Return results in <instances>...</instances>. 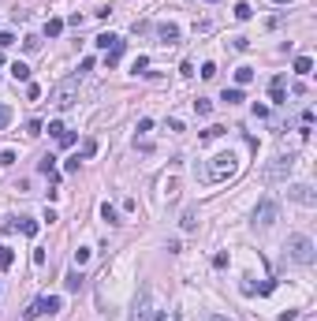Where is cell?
Segmentation results:
<instances>
[{"mask_svg": "<svg viewBox=\"0 0 317 321\" xmlns=\"http://www.w3.org/2000/svg\"><path fill=\"white\" fill-rule=\"evenodd\" d=\"M60 146H64V150H67V146H75V135H71V131H64V135H60Z\"/></svg>", "mask_w": 317, "mask_h": 321, "instance_id": "cell-33", "label": "cell"}, {"mask_svg": "<svg viewBox=\"0 0 317 321\" xmlns=\"http://www.w3.org/2000/svg\"><path fill=\"white\" fill-rule=\"evenodd\" d=\"M146 68H150V60H146V56H134V64H131L134 75H146Z\"/></svg>", "mask_w": 317, "mask_h": 321, "instance_id": "cell-23", "label": "cell"}, {"mask_svg": "<svg viewBox=\"0 0 317 321\" xmlns=\"http://www.w3.org/2000/svg\"><path fill=\"white\" fill-rule=\"evenodd\" d=\"M8 120H11V112L4 109V105H0V131H4V127H8Z\"/></svg>", "mask_w": 317, "mask_h": 321, "instance_id": "cell-34", "label": "cell"}, {"mask_svg": "<svg viewBox=\"0 0 317 321\" xmlns=\"http://www.w3.org/2000/svg\"><path fill=\"white\" fill-rule=\"evenodd\" d=\"M86 262H90V250H86V246H79V250H75V269H82Z\"/></svg>", "mask_w": 317, "mask_h": 321, "instance_id": "cell-25", "label": "cell"}, {"mask_svg": "<svg viewBox=\"0 0 317 321\" xmlns=\"http://www.w3.org/2000/svg\"><path fill=\"white\" fill-rule=\"evenodd\" d=\"M23 318H26V321L41 318V306H38V299H34V303H30V306H26V310H23Z\"/></svg>", "mask_w": 317, "mask_h": 321, "instance_id": "cell-24", "label": "cell"}, {"mask_svg": "<svg viewBox=\"0 0 317 321\" xmlns=\"http://www.w3.org/2000/svg\"><path fill=\"white\" fill-rule=\"evenodd\" d=\"M153 299H150V287H138V295H134V303H131V321H153Z\"/></svg>", "mask_w": 317, "mask_h": 321, "instance_id": "cell-5", "label": "cell"}, {"mask_svg": "<svg viewBox=\"0 0 317 321\" xmlns=\"http://www.w3.org/2000/svg\"><path fill=\"white\" fill-rule=\"evenodd\" d=\"M224 101H228V105H239V101H242V90H239V86H232V90H224Z\"/></svg>", "mask_w": 317, "mask_h": 321, "instance_id": "cell-21", "label": "cell"}, {"mask_svg": "<svg viewBox=\"0 0 317 321\" xmlns=\"http://www.w3.org/2000/svg\"><path fill=\"white\" fill-rule=\"evenodd\" d=\"M101 217L109 220V224H119V209H116V205H109V202L101 205Z\"/></svg>", "mask_w": 317, "mask_h": 321, "instance_id": "cell-18", "label": "cell"}, {"mask_svg": "<svg viewBox=\"0 0 317 321\" xmlns=\"http://www.w3.org/2000/svg\"><path fill=\"white\" fill-rule=\"evenodd\" d=\"M75 97H79V79H64V82L52 90V105H56V109H71Z\"/></svg>", "mask_w": 317, "mask_h": 321, "instance_id": "cell-6", "label": "cell"}, {"mask_svg": "<svg viewBox=\"0 0 317 321\" xmlns=\"http://www.w3.org/2000/svg\"><path fill=\"white\" fill-rule=\"evenodd\" d=\"M224 135V127H209V131H201V138H205V142H213V138H220Z\"/></svg>", "mask_w": 317, "mask_h": 321, "instance_id": "cell-28", "label": "cell"}, {"mask_svg": "<svg viewBox=\"0 0 317 321\" xmlns=\"http://www.w3.org/2000/svg\"><path fill=\"white\" fill-rule=\"evenodd\" d=\"M287 258H291L295 265H314V258H317V246H314V239L310 236H302V232H295V236H287Z\"/></svg>", "mask_w": 317, "mask_h": 321, "instance_id": "cell-2", "label": "cell"}, {"mask_svg": "<svg viewBox=\"0 0 317 321\" xmlns=\"http://www.w3.org/2000/svg\"><path fill=\"white\" fill-rule=\"evenodd\" d=\"M19 228H23V236H38V220H23V224H19Z\"/></svg>", "mask_w": 317, "mask_h": 321, "instance_id": "cell-26", "label": "cell"}, {"mask_svg": "<svg viewBox=\"0 0 317 321\" xmlns=\"http://www.w3.org/2000/svg\"><path fill=\"white\" fill-rule=\"evenodd\" d=\"M11 262H15V250H11V246H0V273L11 269Z\"/></svg>", "mask_w": 317, "mask_h": 321, "instance_id": "cell-15", "label": "cell"}, {"mask_svg": "<svg viewBox=\"0 0 317 321\" xmlns=\"http://www.w3.org/2000/svg\"><path fill=\"white\" fill-rule=\"evenodd\" d=\"M217 75V64H201V79H213Z\"/></svg>", "mask_w": 317, "mask_h": 321, "instance_id": "cell-32", "label": "cell"}, {"mask_svg": "<svg viewBox=\"0 0 317 321\" xmlns=\"http://www.w3.org/2000/svg\"><path fill=\"white\" fill-rule=\"evenodd\" d=\"M314 71V60L310 56H295V75H310Z\"/></svg>", "mask_w": 317, "mask_h": 321, "instance_id": "cell-14", "label": "cell"}, {"mask_svg": "<svg viewBox=\"0 0 317 321\" xmlns=\"http://www.w3.org/2000/svg\"><path fill=\"white\" fill-rule=\"evenodd\" d=\"M38 168H41L45 176H52V179H56V157H52V153H49V157H41V164H38Z\"/></svg>", "mask_w": 317, "mask_h": 321, "instance_id": "cell-17", "label": "cell"}, {"mask_svg": "<svg viewBox=\"0 0 317 321\" xmlns=\"http://www.w3.org/2000/svg\"><path fill=\"white\" fill-rule=\"evenodd\" d=\"M291 168H295V157H273L265 164V172H261V179H265L269 187H273V183H287Z\"/></svg>", "mask_w": 317, "mask_h": 321, "instance_id": "cell-3", "label": "cell"}, {"mask_svg": "<svg viewBox=\"0 0 317 321\" xmlns=\"http://www.w3.org/2000/svg\"><path fill=\"white\" fill-rule=\"evenodd\" d=\"M250 15H254V8L246 4V0H239V4H235V19H239V23H246Z\"/></svg>", "mask_w": 317, "mask_h": 321, "instance_id": "cell-16", "label": "cell"}, {"mask_svg": "<svg viewBox=\"0 0 317 321\" xmlns=\"http://www.w3.org/2000/svg\"><path fill=\"white\" fill-rule=\"evenodd\" d=\"M201 321H232V318H224V314H205Z\"/></svg>", "mask_w": 317, "mask_h": 321, "instance_id": "cell-35", "label": "cell"}, {"mask_svg": "<svg viewBox=\"0 0 317 321\" xmlns=\"http://www.w3.org/2000/svg\"><path fill=\"white\" fill-rule=\"evenodd\" d=\"M153 321H164V318H153Z\"/></svg>", "mask_w": 317, "mask_h": 321, "instance_id": "cell-37", "label": "cell"}, {"mask_svg": "<svg viewBox=\"0 0 317 321\" xmlns=\"http://www.w3.org/2000/svg\"><path fill=\"white\" fill-rule=\"evenodd\" d=\"M250 79H254V68H239V71H235V82H239V90L250 82Z\"/></svg>", "mask_w": 317, "mask_h": 321, "instance_id": "cell-19", "label": "cell"}, {"mask_svg": "<svg viewBox=\"0 0 317 321\" xmlns=\"http://www.w3.org/2000/svg\"><path fill=\"white\" fill-rule=\"evenodd\" d=\"M26 97H30V101H38V97H41V86L30 82V86H26Z\"/></svg>", "mask_w": 317, "mask_h": 321, "instance_id": "cell-30", "label": "cell"}, {"mask_svg": "<svg viewBox=\"0 0 317 321\" xmlns=\"http://www.w3.org/2000/svg\"><path fill=\"white\" fill-rule=\"evenodd\" d=\"M273 4H291V0H273Z\"/></svg>", "mask_w": 317, "mask_h": 321, "instance_id": "cell-36", "label": "cell"}, {"mask_svg": "<svg viewBox=\"0 0 317 321\" xmlns=\"http://www.w3.org/2000/svg\"><path fill=\"white\" fill-rule=\"evenodd\" d=\"M64 287H67V291H79V287H82V273H79V269H71V273L64 277Z\"/></svg>", "mask_w": 317, "mask_h": 321, "instance_id": "cell-12", "label": "cell"}, {"mask_svg": "<svg viewBox=\"0 0 317 321\" xmlns=\"http://www.w3.org/2000/svg\"><path fill=\"white\" fill-rule=\"evenodd\" d=\"M194 112H198V116H209V112H213V101H205V97H198V101H194Z\"/></svg>", "mask_w": 317, "mask_h": 321, "instance_id": "cell-22", "label": "cell"}, {"mask_svg": "<svg viewBox=\"0 0 317 321\" xmlns=\"http://www.w3.org/2000/svg\"><path fill=\"white\" fill-rule=\"evenodd\" d=\"M11 41H15V34H8V30H0V49H8Z\"/></svg>", "mask_w": 317, "mask_h": 321, "instance_id": "cell-31", "label": "cell"}, {"mask_svg": "<svg viewBox=\"0 0 317 321\" xmlns=\"http://www.w3.org/2000/svg\"><path fill=\"white\" fill-rule=\"evenodd\" d=\"M276 220H280V205H276L273 198H261V202H258V209H254V228H261V232H265V228H273Z\"/></svg>", "mask_w": 317, "mask_h": 321, "instance_id": "cell-4", "label": "cell"}, {"mask_svg": "<svg viewBox=\"0 0 317 321\" xmlns=\"http://www.w3.org/2000/svg\"><path fill=\"white\" fill-rule=\"evenodd\" d=\"M287 198H295V202L306 205V209L317 205V195H314V187H310V183H291V187H287Z\"/></svg>", "mask_w": 317, "mask_h": 321, "instance_id": "cell-7", "label": "cell"}, {"mask_svg": "<svg viewBox=\"0 0 317 321\" xmlns=\"http://www.w3.org/2000/svg\"><path fill=\"white\" fill-rule=\"evenodd\" d=\"M209 4H217V0H209Z\"/></svg>", "mask_w": 317, "mask_h": 321, "instance_id": "cell-38", "label": "cell"}, {"mask_svg": "<svg viewBox=\"0 0 317 321\" xmlns=\"http://www.w3.org/2000/svg\"><path fill=\"white\" fill-rule=\"evenodd\" d=\"M38 306H41V314H56L60 310V295H41Z\"/></svg>", "mask_w": 317, "mask_h": 321, "instance_id": "cell-11", "label": "cell"}, {"mask_svg": "<svg viewBox=\"0 0 317 321\" xmlns=\"http://www.w3.org/2000/svg\"><path fill=\"white\" fill-rule=\"evenodd\" d=\"M60 30H64V19H49V23H45V34L49 38H56Z\"/></svg>", "mask_w": 317, "mask_h": 321, "instance_id": "cell-20", "label": "cell"}, {"mask_svg": "<svg viewBox=\"0 0 317 321\" xmlns=\"http://www.w3.org/2000/svg\"><path fill=\"white\" fill-rule=\"evenodd\" d=\"M49 135H52V138L64 135V123H60V120H52V123H49Z\"/></svg>", "mask_w": 317, "mask_h": 321, "instance_id": "cell-29", "label": "cell"}, {"mask_svg": "<svg viewBox=\"0 0 317 321\" xmlns=\"http://www.w3.org/2000/svg\"><path fill=\"white\" fill-rule=\"evenodd\" d=\"M23 45H26V52H38V49H41V38H38V34H30Z\"/></svg>", "mask_w": 317, "mask_h": 321, "instance_id": "cell-27", "label": "cell"}, {"mask_svg": "<svg viewBox=\"0 0 317 321\" xmlns=\"http://www.w3.org/2000/svg\"><path fill=\"white\" fill-rule=\"evenodd\" d=\"M157 38L164 45H175V41H179V26H175V23H160L157 26Z\"/></svg>", "mask_w": 317, "mask_h": 321, "instance_id": "cell-8", "label": "cell"}, {"mask_svg": "<svg viewBox=\"0 0 317 321\" xmlns=\"http://www.w3.org/2000/svg\"><path fill=\"white\" fill-rule=\"evenodd\" d=\"M235 168H239V157H235L232 150H224V153H217V157H209L201 176H205V183H224V179L235 176Z\"/></svg>", "mask_w": 317, "mask_h": 321, "instance_id": "cell-1", "label": "cell"}, {"mask_svg": "<svg viewBox=\"0 0 317 321\" xmlns=\"http://www.w3.org/2000/svg\"><path fill=\"white\" fill-rule=\"evenodd\" d=\"M269 97H273L276 105H284V75H276L273 82H269Z\"/></svg>", "mask_w": 317, "mask_h": 321, "instance_id": "cell-9", "label": "cell"}, {"mask_svg": "<svg viewBox=\"0 0 317 321\" xmlns=\"http://www.w3.org/2000/svg\"><path fill=\"white\" fill-rule=\"evenodd\" d=\"M179 224H183V232H194V228H198V209H194V205H187Z\"/></svg>", "mask_w": 317, "mask_h": 321, "instance_id": "cell-10", "label": "cell"}, {"mask_svg": "<svg viewBox=\"0 0 317 321\" xmlns=\"http://www.w3.org/2000/svg\"><path fill=\"white\" fill-rule=\"evenodd\" d=\"M11 79H15V82H30V68H26V64H11Z\"/></svg>", "mask_w": 317, "mask_h": 321, "instance_id": "cell-13", "label": "cell"}]
</instances>
